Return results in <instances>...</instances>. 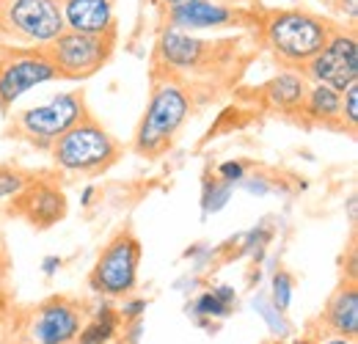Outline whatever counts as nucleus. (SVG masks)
Segmentation results:
<instances>
[{
    "mask_svg": "<svg viewBox=\"0 0 358 344\" xmlns=\"http://www.w3.org/2000/svg\"><path fill=\"white\" fill-rule=\"evenodd\" d=\"M218 179H224L229 185H240L243 179H245V166L243 163H221L218 166Z\"/></svg>",
    "mask_w": 358,
    "mask_h": 344,
    "instance_id": "24",
    "label": "nucleus"
},
{
    "mask_svg": "<svg viewBox=\"0 0 358 344\" xmlns=\"http://www.w3.org/2000/svg\"><path fill=\"white\" fill-rule=\"evenodd\" d=\"M28 182H31V179L22 171H14V169L0 166V204H3V201H14V199L25 190Z\"/></svg>",
    "mask_w": 358,
    "mask_h": 344,
    "instance_id": "22",
    "label": "nucleus"
},
{
    "mask_svg": "<svg viewBox=\"0 0 358 344\" xmlns=\"http://www.w3.org/2000/svg\"><path fill=\"white\" fill-rule=\"evenodd\" d=\"M190 113H193V96L187 86L177 80L171 72L155 78L146 110L135 129L133 149L143 157H157L174 143L179 129L190 119Z\"/></svg>",
    "mask_w": 358,
    "mask_h": 344,
    "instance_id": "1",
    "label": "nucleus"
},
{
    "mask_svg": "<svg viewBox=\"0 0 358 344\" xmlns=\"http://www.w3.org/2000/svg\"><path fill=\"white\" fill-rule=\"evenodd\" d=\"M152 3H155V6H163V8L169 11V8H174V6H179V3H185V0H152Z\"/></svg>",
    "mask_w": 358,
    "mask_h": 344,
    "instance_id": "30",
    "label": "nucleus"
},
{
    "mask_svg": "<svg viewBox=\"0 0 358 344\" xmlns=\"http://www.w3.org/2000/svg\"><path fill=\"white\" fill-rule=\"evenodd\" d=\"M14 213L22 215L36 229H50L66 215V196L58 185L47 179H31L25 190L14 199Z\"/></svg>",
    "mask_w": 358,
    "mask_h": 344,
    "instance_id": "11",
    "label": "nucleus"
},
{
    "mask_svg": "<svg viewBox=\"0 0 358 344\" xmlns=\"http://www.w3.org/2000/svg\"><path fill=\"white\" fill-rule=\"evenodd\" d=\"M207 55V42L179 31V28H166L157 39V58L169 72H185V69H196Z\"/></svg>",
    "mask_w": 358,
    "mask_h": 344,
    "instance_id": "15",
    "label": "nucleus"
},
{
    "mask_svg": "<svg viewBox=\"0 0 358 344\" xmlns=\"http://www.w3.org/2000/svg\"><path fill=\"white\" fill-rule=\"evenodd\" d=\"M166 22L179 31H215L240 22V11L218 0H185L166 11Z\"/></svg>",
    "mask_w": 358,
    "mask_h": 344,
    "instance_id": "12",
    "label": "nucleus"
},
{
    "mask_svg": "<svg viewBox=\"0 0 358 344\" xmlns=\"http://www.w3.org/2000/svg\"><path fill=\"white\" fill-rule=\"evenodd\" d=\"M317 344H356V339H345V336H325L322 342H317Z\"/></svg>",
    "mask_w": 358,
    "mask_h": 344,
    "instance_id": "29",
    "label": "nucleus"
},
{
    "mask_svg": "<svg viewBox=\"0 0 358 344\" xmlns=\"http://www.w3.org/2000/svg\"><path fill=\"white\" fill-rule=\"evenodd\" d=\"M141 243L130 229H122L110 237L89 275V287L105 298H127L138 284Z\"/></svg>",
    "mask_w": 358,
    "mask_h": 344,
    "instance_id": "7",
    "label": "nucleus"
},
{
    "mask_svg": "<svg viewBox=\"0 0 358 344\" xmlns=\"http://www.w3.org/2000/svg\"><path fill=\"white\" fill-rule=\"evenodd\" d=\"M86 113H89L86 94L83 91H64V94H55L52 99H47L45 105L22 110L17 116V122H14V129L28 143H34L39 149H50L66 129L72 124H78Z\"/></svg>",
    "mask_w": 358,
    "mask_h": 344,
    "instance_id": "5",
    "label": "nucleus"
},
{
    "mask_svg": "<svg viewBox=\"0 0 358 344\" xmlns=\"http://www.w3.org/2000/svg\"><path fill=\"white\" fill-rule=\"evenodd\" d=\"M61 14H64L66 31L116 36L113 0H61Z\"/></svg>",
    "mask_w": 358,
    "mask_h": 344,
    "instance_id": "13",
    "label": "nucleus"
},
{
    "mask_svg": "<svg viewBox=\"0 0 358 344\" xmlns=\"http://www.w3.org/2000/svg\"><path fill=\"white\" fill-rule=\"evenodd\" d=\"M3 22L20 42L31 47H47L66 31L61 0H6Z\"/></svg>",
    "mask_w": 358,
    "mask_h": 344,
    "instance_id": "9",
    "label": "nucleus"
},
{
    "mask_svg": "<svg viewBox=\"0 0 358 344\" xmlns=\"http://www.w3.org/2000/svg\"><path fill=\"white\" fill-rule=\"evenodd\" d=\"M218 3H226V6H229V3H237V0H218Z\"/></svg>",
    "mask_w": 358,
    "mask_h": 344,
    "instance_id": "33",
    "label": "nucleus"
},
{
    "mask_svg": "<svg viewBox=\"0 0 358 344\" xmlns=\"http://www.w3.org/2000/svg\"><path fill=\"white\" fill-rule=\"evenodd\" d=\"M143 308H146V301H127L119 308V317H122V322H133V320H141Z\"/></svg>",
    "mask_w": 358,
    "mask_h": 344,
    "instance_id": "25",
    "label": "nucleus"
},
{
    "mask_svg": "<svg viewBox=\"0 0 358 344\" xmlns=\"http://www.w3.org/2000/svg\"><path fill=\"white\" fill-rule=\"evenodd\" d=\"M331 31H334V25L325 17L312 14L306 8L270 11L262 22V36H265L270 52L284 66H295V69H303L322 50Z\"/></svg>",
    "mask_w": 358,
    "mask_h": 344,
    "instance_id": "2",
    "label": "nucleus"
},
{
    "mask_svg": "<svg viewBox=\"0 0 358 344\" xmlns=\"http://www.w3.org/2000/svg\"><path fill=\"white\" fill-rule=\"evenodd\" d=\"M94 193H96L94 187H86V190H83V204H91V196H94Z\"/></svg>",
    "mask_w": 358,
    "mask_h": 344,
    "instance_id": "31",
    "label": "nucleus"
},
{
    "mask_svg": "<svg viewBox=\"0 0 358 344\" xmlns=\"http://www.w3.org/2000/svg\"><path fill=\"white\" fill-rule=\"evenodd\" d=\"M320 322L331 336L358 339V287L353 278L336 287V292L328 298L320 314Z\"/></svg>",
    "mask_w": 358,
    "mask_h": 344,
    "instance_id": "14",
    "label": "nucleus"
},
{
    "mask_svg": "<svg viewBox=\"0 0 358 344\" xmlns=\"http://www.w3.org/2000/svg\"><path fill=\"white\" fill-rule=\"evenodd\" d=\"M116 36H96V34H78L64 31L58 39L45 47L50 55L58 80H86L96 75L113 55Z\"/></svg>",
    "mask_w": 358,
    "mask_h": 344,
    "instance_id": "6",
    "label": "nucleus"
},
{
    "mask_svg": "<svg viewBox=\"0 0 358 344\" xmlns=\"http://www.w3.org/2000/svg\"><path fill=\"white\" fill-rule=\"evenodd\" d=\"M342 127L350 132L358 129V83L342 91Z\"/></svg>",
    "mask_w": 358,
    "mask_h": 344,
    "instance_id": "23",
    "label": "nucleus"
},
{
    "mask_svg": "<svg viewBox=\"0 0 358 344\" xmlns=\"http://www.w3.org/2000/svg\"><path fill=\"white\" fill-rule=\"evenodd\" d=\"M292 275L287 270H275L273 273V281H270V303L278 308V311H287L289 303H292Z\"/></svg>",
    "mask_w": 358,
    "mask_h": 344,
    "instance_id": "21",
    "label": "nucleus"
},
{
    "mask_svg": "<svg viewBox=\"0 0 358 344\" xmlns=\"http://www.w3.org/2000/svg\"><path fill=\"white\" fill-rule=\"evenodd\" d=\"M50 155L61 171L102 173L122 157V146L91 113H86L50 146Z\"/></svg>",
    "mask_w": 358,
    "mask_h": 344,
    "instance_id": "3",
    "label": "nucleus"
},
{
    "mask_svg": "<svg viewBox=\"0 0 358 344\" xmlns=\"http://www.w3.org/2000/svg\"><path fill=\"white\" fill-rule=\"evenodd\" d=\"M295 344H317L314 339H301V342H295Z\"/></svg>",
    "mask_w": 358,
    "mask_h": 344,
    "instance_id": "32",
    "label": "nucleus"
},
{
    "mask_svg": "<svg viewBox=\"0 0 358 344\" xmlns=\"http://www.w3.org/2000/svg\"><path fill=\"white\" fill-rule=\"evenodd\" d=\"M336 8H339V14L350 22V25H356L358 20V0H336Z\"/></svg>",
    "mask_w": 358,
    "mask_h": 344,
    "instance_id": "26",
    "label": "nucleus"
},
{
    "mask_svg": "<svg viewBox=\"0 0 358 344\" xmlns=\"http://www.w3.org/2000/svg\"><path fill=\"white\" fill-rule=\"evenodd\" d=\"M83 328V308L69 298L42 303L25 328V344H75Z\"/></svg>",
    "mask_w": 358,
    "mask_h": 344,
    "instance_id": "10",
    "label": "nucleus"
},
{
    "mask_svg": "<svg viewBox=\"0 0 358 344\" xmlns=\"http://www.w3.org/2000/svg\"><path fill=\"white\" fill-rule=\"evenodd\" d=\"M231 193H234V185H229V182L218 179V176L207 179V182H204V196H201L204 213H218V210H224L226 204H229V199H231Z\"/></svg>",
    "mask_w": 358,
    "mask_h": 344,
    "instance_id": "19",
    "label": "nucleus"
},
{
    "mask_svg": "<svg viewBox=\"0 0 358 344\" xmlns=\"http://www.w3.org/2000/svg\"><path fill=\"white\" fill-rule=\"evenodd\" d=\"M301 116H306L314 124L342 127V94L322 83H309L301 105Z\"/></svg>",
    "mask_w": 358,
    "mask_h": 344,
    "instance_id": "17",
    "label": "nucleus"
},
{
    "mask_svg": "<svg viewBox=\"0 0 358 344\" xmlns=\"http://www.w3.org/2000/svg\"><path fill=\"white\" fill-rule=\"evenodd\" d=\"M58 80L45 47H0V110L8 113L28 91Z\"/></svg>",
    "mask_w": 358,
    "mask_h": 344,
    "instance_id": "4",
    "label": "nucleus"
},
{
    "mask_svg": "<svg viewBox=\"0 0 358 344\" xmlns=\"http://www.w3.org/2000/svg\"><path fill=\"white\" fill-rule=\"evenodd\" d=\"M58 267H61V259H58V257H47L45 259V267H42V270H45L47 275H52Z\"/></svg>",
    "mask_w": 358,
    "mask_h": 344,
    "instance_id": "28",
    "label": "nucleus"
},
{
    "mask_svg": "<svg viewBox=\"0 0 358 344\" xmlns=\"http://www.w3.org/2000/svg\"><path fill=\"white\" fill-rule=\"evenodd\" d=\"M119 328H122V317H119V311H116L113 306L105 303V306L96 308V314H94V320H91L89 325L80 328L78 342L75 344H110L113 339H116Z\"/></svg>",
    "mask_w": 358,
    "mask_h": 344,
    "instance_id": "18",
    "label": "nucleus"
},
{
    "mask_svg": "<svg viewBox=\"0 0 358 344\" xmlns=\"http://www.w3.org/2000/svg\"><path fill=\"white\" fill-rule=\"evenodd\" d=\"M187 311H190L199 322H204V320H221L231 308H229L215 292H204V295H199L196 301L187 306Z\"/></svg>",
    "mask_w": 358,
    "mask_h": 344,
    "instance_id": "20",
    "label": "nucleus"
},
{
    "mask_svg": "<svg viewBox=\"0 0 358 344\" xmlns=\"http://www.w3.org/2000/svg\"><path fill=\"white\" fill-rule=\"evenodd\" d=\"M213 292H215V295H218V298H221L229 308H234V303H237V292H234V287H226V284H221V287H215Z\"/></svg>",
    "mask_w": 358,
    "mask_h": 344,
    "instance_id": "27",
    "label": "nucleus"
},
{
    "mask_svg": "<svg viewBox=\"0 0 358 344\" xmlns=\"http://www.w3.org/2000/svg\"><path fill=\"white\" fill-rule=\"evenodd\" d=\"M309 83H322L334 91H345L358 83V39L356 28H334L328 42L314 55L312 61L301 69Z\"/></svg>",
    "mask_w": 358,
    "mask_h": 344,
    "instance_id": "8",
    "label": "nucleus"
},
{
    "mask_svg": "<svg viewBox=\"0 0 358 344\" xmlns=\"http://www.w3.org/2000/svg\"><path fill=\"white\" fill-rule=\"evenodd\" d=\"M309 80L303 72L295 69H284L275 78H270L268 83L262 86V96L270 108L281 110V113H301L303 96H306Z\"/></svg>",
    "mask_w": 358,
    "mask_h": 344,
    "instance_id": "16",
    "label": "nucleus"
}]
</instances>
